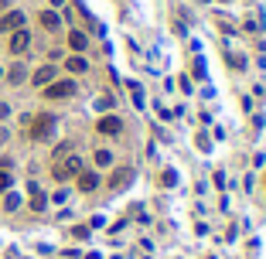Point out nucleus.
<instances>
[{"label":"nucleus","instance_id":"obj_17","mask_svg":"<svg viewBox=\"0 0 266 259\" xmlns=\"http://www.w3.org/2000/svg\"><path fill=\"white\" fill-rule=\"evenodd\" d=\"M160 181H164V188H171L178 178H174V171H164V178H160Z\"/></svg>","mask_w":266,"mask_h":259},{"label":"nucleus","instance_id":"obj_16","mask_svg":"<svg viewBox=\"0 0 266 259\" xmlns=\"http://www.w3.org/2000/svg\"><path fill=\"white\" fill-rule=\"evenodd\" d=\"M17 205H21V198H17V194H7V198H3V208H10V211H14Z\"/></svg>","mask_w":266,"mask_h":259},{"label":"nucleus","instance_id":"obj_10","mask_svg":"<svg viewBox=\"0 0 266 259\" xmlns=\"http://www.w3.org/2000/svg\"><path fill=\"white\" fill-rule=\"evenodd\" d=\"M52 78H55V68H52V65H45V68L34 72V85H48Z\"/></svg>","mask_w":266,"mask_h":259},{"label":"nucleus","instance_id":"obj_11","mask_svg":"<svg viewBox=\"0 0 266 259\" xmlns=\"http://www.w3.org/2000/svg\"><path fill=\"white\" fill-rule=\"evenodd\" d=\"M68 45H72L75 52H82V48H85V34H82V31H68Z\"/></svg>","mask_w":266,"mask_h":259},{"label":"nucleus","instance_id":"obj_5","mask_svg":"<svg viewBox=\"0 0 266 259\" xmlns=\"http://www.w3.org/2000/svg\"><path fill=\"white\" fill-rule=\"evenodd\" d=\"M99 133H106V136H116L120 130H123V120H116V116H103L99 123H96Z\"/></svg>","mask_w":266,"mask_h":259},{"label":"nucleus","instance_id":"obj_20","mask_svg":"<svg viewBox=\"0 0 266 259\" xmlns=\"http://www.w3.org/2000/svg\"><path fill=\"white\" fill-rule=\"evenodd\" d=\"M52 3H55V7H62V3H65V0H52Z\"/></svg>","mask_w":266,"mask_h":259},{"label":"nucleus","instance_id":"obj_22","mask_svg":"<svg viewBox=\"0 0 266 259\" xmlns=\"http://www.w3.org/2000/svg\"><path fill=\"white\" fill-rule=\"evenodd\" d=\"M0 7H7V0H0Z\"/></svg>","mask_w":266,"mask_h":259},{"label":"nucleus","instance_id":"obj_21","mask_svg":"<svg viewBox=\"0 0 266 259\" xmlns=\"http://www.w3.org/2000/svg\"><path fill=\"white\" fill-rule=\"evenodd\" d=\"M3 140H7V133H3V130H0V143H3Z\"/></svg>","mask_w":266,"mask_h":259},{"label":"nucleus","instance_id":"obj_8","mask_svg":"<svg viewBox=\"0 0 266 259\" xmlns=\"http://www.w3.org/2000/svg\"><path fill=\"white\" fill-rule=\"evenodd\" d=\"M130 181H133V171L130 167H120V171L109 178V188H123V184H130Z\"/></svg>","mask_w":266,"mask_h":259},{"label":"nucleus","instance_id":"obj_9","mask_svg":"<svg viewBox=\"0 0 266 259\" xmlns=\"http://www.w3.org/2000/svg\"><path fill=\"white\" fill-rule=\"evenodd\" d=\"M41 24H45L48 31H58V27H62V17H58L55 10H45V14H41Z\"/></svg>","mask_w":266,"mask_h":259},{"label":"nucleus","instance_id":"obj_12","mask_svg":"<svg viewBox=\"0 0 266 259\" xmlns=\"http://www.w3.org/2000/svg\"><path fill=\"white\" fill-rule=\"evenodd\" d=\"M68 72H75V75H79V72H85V68H89V65H85V58H79V55H72V58H68Z\"/></svg>","mask_w":266,"mask_h":259},{"label":"nucleus","instance_id":"obj_3","mask_svg":"<svg viewBox=\"0 0 266 259\" xmlns=\"http://www.w3.org/2000/svg\"><path fill=\"white\" fill-rule=\"evenodd\" d=\"M72 92H75V82H48V85H45V96H48V99H68V96H72Z\"/></svg>","mask_w":266,"mask_h":259},{"label":"nucleus","instance_id":"obj_15","mask_svg":"<svg viewBox=\"0 0 266 259\" xmlns=\"http://www.w3.org/2000/svg\"><path fill=\"white\" fill-rule=\"evenodd\" d=\"M31 191H34V198H31V208H34V211H41V208H45V194L38 191V188H31Z\"/></svg>","mask_w":266,"mask_h":259},{"label":"nucleus","instance_id":"obj_13","mask_svg":"<svg viewBox=\"0 0 266 259\" xmlns=\"http://www.w3.org/2000/svg\"><path fill=\"white\" fill-rule=\"evenodd\" d=\"M24 75H27V72H24V65H14V68L7 72V78H10L14 85H17V82H24Z\"/></svg>","mask_w":266,"mask_h":259},{"label":"nucleus","instance_id":"obj_4","mask_svg":"<svg viewBox=\"0 0 266 259\" xmlns=\"http://www.w3.org/2000/svg\"><path fill=\"white\" fill-rule=\"evenodd\" d=\"M27 45H31V34H27L24 27L10 34V52H14V55H21V52H27Z\"/></svg>","mask_w":266,"mask_h":259},{"label":"nucleus","instance_id":"obj_18","mask_svg":"<svg viewBox=\"0 0 266 259\" xmlns=\"http://www.w3.org/2000/svg\"><path fill=\"white\" fill-rule=\"evenodd\" d=\"M7 184H10V178H7V174H3V171H0V191H3V188H7Z\"/></svg>","mask_w":266,"mask_h":259},{"label":"nucleus","instance_id":"obj_19","mask_svg":"<svg viewBox=\"0 0 266 259\" xmlns=\"http://www.w3.org/2000/svg\"><path fill=\"white\" fill-rule=\"evenodd\" d=\"M7 113H10V109H7V103H0V120H3Z\"/></svg>","mask_w":266,"mask_h":259},{"label":"nucleus","instance_id":"obj_6","mask_svg":"<svg viewBox=\"0 0 266 259\" xmlns=\"http://www.w3.org/2000/svg\"><path fill=\"white\" fill-rule=\"evenodd\" d=\"M21 24H24V14L21 10H10L7 17H0V31H21Z\"/></svg>","mask_w":266,"mask_h":259},{"label":"nucleus","instance_id":"obj_7","mask_svg":"<svg viewBox=\"0 0 266 259\" xmlns=\"http://www.w3.org/2000/svg\"><path fill=\"white\" fill-rule=\"evenodd\" d=\"M96 188H99V174L79 171V191H96Z\"/></svg>","mask_w":266,"mask_h":259},{"label":"nucleus","instance_id":"obj_2","mask_svg":"<svg viewBox=\"0 0 266 259\" xmlns=\"http://www.w3.org/2000/svg\"><path fill=\"white\" fill-rule=\"evenodd\" d=\"M79 171H82V160H79V157H65V160H58V164H55V181L79 178Z\"/></svg>","mask_w":266,"mask_h":259},{"label":"nucleus","instance_id":"obj_14","mask_svg":"<svg viewBox=\"0 0 266 259\" xmlns=\"http://www.w3.org/2000/svg\"><path fill=\"white\" fill-rule=\"evenodd\" d=\"M96 164H99V167H109V164H113L109 150H96Z\"/></svg>","mask_w":266,"mask_h":259},{"label":"nucleus","instance_id":"obj_1","mask_svg":"<svg viewBox=\"0 0 266 259\" xmlns=\"http://www.w3.org/2000/svg\"><path fill=\"white\" fill-rule=\"evenodd\" d=\"M52 133H55V116H48V113L34 116V123H31V136L34 140H48Z\"/></svg>","mask_w":266,"mask_h":259}]
</instances>
